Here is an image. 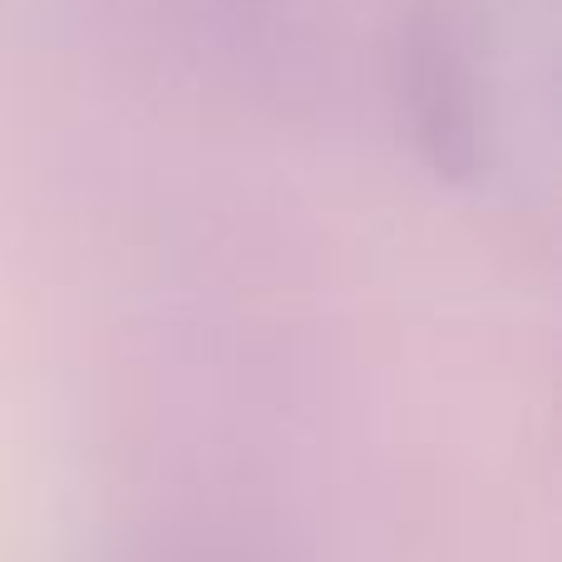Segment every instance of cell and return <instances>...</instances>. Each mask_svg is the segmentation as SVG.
I'll list each match as a JSON object with an SVG mask.
<instances>
[{
    "instance_id": "6da1fadb",
    "label": "cell",
    "mask_w": 562,
    "mask_h": 562,
    "mask_svg": "<svg viewBox=\"0 0 562 562\" xmlns=\"http://www.w3.org/2000/svg\"><path fill=\"white\" fill-rule=\"evenodd\" d=\"M395 94L419 164L449 188H474L488 168V134L469 25L449 0H409L400 15Z\"/></svg>"
}]
</instances>
